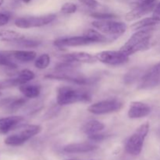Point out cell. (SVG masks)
Instances as JSON below:
<instances>
[{
	"instance_id": "6da1fadb",
	"label": "cell",
	"mask_w": 160,
	"mask_h": 160,
	"mask_svg": "<svg viewBox=\"0 0 160 160\" xmlns=\"http://www.w3.org/2000/svg\"><path fill=\"white\" fill-rule=\"evenodd\" d=\"M155 27L144 28L136 31L131 38L122 45L120 51L128 56H131L138 52L146 51L154 45Z\"/></svg>"
},
{
	"instance_id": "7a4b0ae2",
	"label": "cell",
	"mask_w": 160,
	"mask_h": 160,
	"mask_svg": "<svg viewBox=\"0 0 160 160\" xmlns=\"http://www.w3.org/2000/svg\"><path fill=\"white\" fill-rule=\"evenodd\" d=\"M92 95L83 88L62 85L57 88L56 102L59 106H67L78 102H90Z\"/></svg>"
},
{
	"instance_id": "3957f363",
	"label": "cell",
	"mask_w": 160,
	"mask_h": 160,
	"mask_svg": "<svg viewBox=\"0 0 160 160\" xmlns=\"http://www.w3.org/2000/svg\"><path fill=\"white\" fill-rule=\"evenodd\" d=\"M149 123H143L137 128L134 134L128 139L125 145V151L131 156H138L142 152L144 142L149 131Z\"/></svg>"
},
{
	"instance_id": "277c9868",
	"label": "cell",
	"mask_w": 160,
	"mask_h": 160,
	"mask_svg": "<svg viewBox=\"0 0 160 160\" xmlns=\"http://www.w3.org/2000/svg\"><path fill=\"white\" fill-rule=\"evenodd\" d=\"M92 26L96 28L99 32L115 40L127 31L126 23L123 22L114 21L112 20H96L92 23Z\"/></svg>"
},
{
	"instance_id": "5b68a950",
	"label": "cell",
	"mask_w": 160,
	"mask_h": 160,
	"mask_svg": "<svg viewBox=\"0 0 160 160\" xmlns=\"http://www.w3.org/2000/svg\"><path fill=\"white\" fill-rule=\"evenodd\" d=\"M22 130L18 133L8 136L4 140V143L9 146H20L25 142L37 135L42 131V127L39 125H21Z\"/></svg>"
},
{
	"instance_id": "8992f818",
	"label": "cell",
	"mask_w": 160,
	"mask_h": 160,
	"mask_svg": "<svg viewBox=\"0 0 160 160\" xmlns=\"http://www.w3.org/2000/svg\"><path fill=\"white\" fill-rule=\"evenodd\" d=\"M56 15L54 13L47 14L38 17H25L16 19L15 26L21 29H28L32 28H40L45 26L54 21Z\"/></svg>"
},
{
	"instance_id": "52a82bcc",
	"label": "cell",
	"mask_w": 160,
	"mask_h": 160,
	"mask_svg": "<svg viewBox=\"0 0 160 160\" xmlns=\"http://www.w3.org/2000/svg\"><path fill=\"white\" fill-rule=\"evenodd\" d=\"M45 78L52 80H60L67 81L78 85H85L88 84L89 80H88L84 75L75 71V69H68V70H56L53 73H48L45 75Z\"/></svg>"
},
{
	"instance_id": "ba28073f",
	"label": "cell",
	"mask_w": 160,
	"mask_h": 160,
	"mask_svg": "<svg viewBox=\"0 0 160 160\" xmlns=\"http://www.w3.org/2000/svg\"><path fill=\"white\" fill-rule=\"evenodd\" d=\"M123 107V103L118 99L111 98L93 103L88 106V111L95 115H102L117 112Z\"/></svg>"
},
{
	"instance_id": "9c48e42d",
	"label": "cell",
	"mask_w": 160,
	"mask_h": 160,
	"mask_svg": "<svg viewBox=\"0 0 160 160\" xmlns=\"http://www.w3.org/2000/svg\"><path fill=\"white\" fill-rule=\"evenodd\" d=\"M98 61L110 66H119L127 63L129 61V56L124 54L120 50H106L102 51L95 55Z\"/></svg>"
},
{
	"instance_id": "30bf717a",
	"label": "cell",
	"mask_w": 160,
	"mask_h": 160,
	"mask_svg": "<svg viewBox=\"0 0 160 160\" xmlns=\"http://www.w3.org/2000/svg\"><path fill=\"white\" fill-rule=\"evenodd\" d=\"M160 86V62L144 73L141 78L138 88L143 90L153 89Z\"/></svg>"
},
{
	"instance_id": "8fae6325",
	"label": "cell",
	"mask_w": 160,
	"mask_h": 160,
	"mask_svg": "<svg viewBox=\"0 0 160 160\" xmlns=\"http://www.w3.org/2000/svg\"><path fill=\"white\" fill-rule=\"evenodd\" d=\"M92 44H95V42L86 34H84V35L81 36H73V37L58 38L54 42L55 46L59 48H63L65 47L85 46V45H89Z\"/></svg>"
},
{
	"instance_id": "7c38bea8",
	"label": "cell",
	"mask_w": 160,
	"mask_h": 160,
	"mask_svg": "<svg viewBox=\"0 0 160 160\" xmlns=\"http://www.w3.org/2000/svg\"><path fill=\"white\" fill-rule=\"evenodd\" d=\"M24 121V118L20 116H11L0 119V134H6L12 130L17 129Z\"/></svg>"
},
{
	"instance_id": "4fadbf2b",
	"label": "cell",
	"mask_w": 160,
	"mask_h": 160,
	"mask_svg": "<svg viewBox=\"0 0 160 160\" xmlns=\"http://www.w3.org/2000/svg\"><path fill=\"white\" fill-rule=\"evenodd\" d=\"M151 112V107L142 102H132L130 104L128 116L131 119H141L148 116Z\"/></svg>"
},
{
	"instance_id": "5bb4252c",
	"label": "cell",
	"mask_w": 160,
	"mask_h": 160,
	"mask_svg": "<svg viewBox=\"0 0 160 160\" xmlns=\"http://www.w3.org/2000/svg\"><path fill=\"white\" fill-rule=\"evenodd\" d=\"M64 62H84V63H94L97 60L95 56L84 52H74L61 56Z\"/></svg>"
},
{
	"instance_id": "9a60e30c",
	"label": "cell",
	"mask_w": 160,
	"mask_h": 160,
	"mask_svg": "<svg viewBox=\"0 0 160 160\" xmlns=\"http://www.w3.org/2000/svg\"><path fill=\"white\" fill-rule=\"evenodd\" d=\"M156 5H143L139 4L137 2V5L134 6L133 9H131L130 12L125 15V20L127 21H132V20H136L142 17L143 16L146 15V14L149 13L150 12L153 11L155 6Z\"/></svg>"
},
{
	"instance_id": "2e32d148",
	"label": "cell",
	"mask_w": 160,
	"mask_h": 160,
	"mask_svg": "<svg viewBox=\"0 0 160 160\" xmlns=\"http://www.w3.org/2000/svg\"><path fill=\"white\" fill-rule=\"evenodd\" d=\"M98 147L92 143L81 142V143H73L63 147L62 150L67 153H86L93 152L98 149Z\"/></svg>"
},
{
	"instance_id": "e0dca14e",
	"label": "cell",
	"mask_w": 160,
	"mask_h": 160,
	"mask_svg": "<svg viewBox=\"0 0 160 160\" xmlns=\"http://www.w3.org/2000/svg\"><path fill=\"white\" fill-rule=\"evenodd\" d=\"M10 53L13 59L21 62H30L37 56L36 52L33 50H14L10 51Z\"/></svg>"
},
{
	"instance_id": "ac0fdd59",
	"label": "cell",
	"mask_w": 160,
	"mask_h": 160,
	"mask_svg": "<svg viewBox=\"0 0 160 160\" xmlns=\"http://www.w3.org/2000/svg\"><path fill=\"white\" fill-rule=\"evenodd\" d=\"M21 33L12 30H0V42H18L24 39Z\"/></svg>"
},
{
	"instance_id": "d6986e66",
	"label": "cell",
	"mask_w": 160,
	"mask_h": 160,
	"mask_svg": "<svg viewBox=\"0 0 160 160\" xmlns=\"http://www.w3.org/2000/svg\"><path fill=\"white\" fill-rule=\"evenodd\" d=\"M19 90L28 98H35L41 94V87L36 84H21L19 86Z\"/></svg>"
},
{
	"instance_id": "ffe728a7",
	"label": "cell",
	"mask_w": 160,
	"mask_h": 160,
	"mask_svg": "<svg viewBox=\"0 0 160 160\" xmlns=\"http://www.w3.org/2000/svg\"><path fill=\"white\" fill-rule=\"evenodd\" d=\"M105 128L104 123L96 120H92L85 123L83 128V132L88 135L97 134Z\"/></svg>"
},
{
	"instance_id": "44dd1931",
	"label": "cell",
	"mask_w": 160,
	"mask_h": 160,
	"mask_svg": "<svg viewBox=\"0 0 160 160\" xmlns=\"http://www.w3.org/2000/svg\"><path fill=\"white\" fill-rule=\"evenodd\" d=\"M160 21L152 17H146L139 21L135 22L134 23L131 25V28L134 31H138V30L144 29V28H151V27H156V25L159 24Z\"/></svg>"
},
{
	"instance_id": "7402d4cb",
	"label": "cell",
	"mask_w": 160,
	"mask_h": 160,
	"mask_svg": "<svg viewBox=\"0 0 160 160\" xmlns=\"http://www.w3.org/2000/svg\"><path fill=\"white\" fill-rule=\"evenodd\" d=\"M13 58L11 55L10 51H0V66L9 69H16L17 65L13 62Z\"/></svg>"
},
{
	"instance_id": "603a6c76",
	"label": "cell",
	"mask_w": 160,
	"mask_h": 160,
	"mask_svg": "<svg viewBox=\"0 0 160 160\" xmlns=\"http://www.w3.org/2000/svg\"><path fill=\"white\" fill-rule=\"evenodd\" d=\"M50 61H51V58H50L49 55L47 53H44L35 59L34 66L36 68L39 69V70H45L49 66Z\"/></svg>"
},
{
	"instance_id": "cb8c5ba5",
	"label": "cell",
	"mask_w": 160,
	"mask_h": 160,
	"mask_svg": "<svg viewBox=\"0 0 160 160\" xmlns=\"http://www.w3.org/2000/svg\"><path fill=\"white\" fill-rule=\"evenodd\" d=\"M34 78H35V74H34V72L28 70V69H24V70H21L17 75V79L20 82V85L27 84L29 81H32Z\"/></svg>"
},
{
	"instance_id": "d4e9b609",
	"label": "cell",
	"mask_w": 160,
	"mask_h": 160,
	"mask_svg": "<svg viewBox=\"0 0 160 160\" xmlns=\"http://www.w3.org/2000/svg\"><path fill=\"white\" fill-rule=\"evenodd\" d=\"M28 98L24 97V98H16V99H12L9 105L7 106L8 109L10 110L11 112H16L17 110L20 109L22 106H24L28 102Z\"/></svg>"
},
{
	"instance_id": "484cf974",
	"label": "cell",
	"mask_w": 160,
	"mask_h": 160,
	"mask_svg": "<svg viewBox=\"0 0 160 160\" xmlns=\"http://www.w3.org/2000/svg\"><path fill=\"white\" fill-rule=\"evenodd\" d=\"M92 18H95L96 20H112V19L117 18V16L114 13L111 12H92L90 14Z\"/></svg>"
},
{
	"instance_id": "4316f807",
	"label": "cell",
	"mask_w": 160,
	"mask_h": 160,
	"mask_svg": "<svg viewBox=\"0 0 160 160\" xmlns=\"http://www.w3.org/2000/svg\"><path fill=\"white\" fill-rule=\"evenodd\" d=\"M20 82L17 78H12V79H7L3 80V81H0V90L5 88H8L15 87V86H20Z\"/></svg>"
},
{
	"instance_id": "83f0119b",
	"label": "cell",
	"mask_w": 160,
	"mask_h": 160,
	"mask_svg": "<svg viewBox=\"0 0 160 160\" xmlns=\"http://www.w3.org/2000/svg\"><path fill=\"white\" fill-rule=\"evenodd\" d=\"M78 9V6L73 2H66L61 6V12L64 14H72L76 12Z\"/></svg>"
},
{
	"instance_id": "f1b7e54d",
	"label": "cell",
	"mask_w": 160,
	"mask_h": 160,
	"mask_svg": "<svg viewBox=\"0 0 160 160\" xmlns=\"http://www.w3.org/2000/svg\"><path fill=\"white\" fill-rule=\"evenodd\" d=\"M22 46H24L26 48H34V47L38 46L41 44V42H36V41H30V40H26V39H23V40L18 42Z\"/></svg>"
},
{
	"instance_id": "f546056e",
	"label": "cell",
	"mask_w": 160,
	"mask_h": 160,
	"mask_svg": "<svg viewBox=\"0 0 160 160\" xmlns=\"http://www.w3.org/2000/svg\"><path fill=\"white\" fill-rule=\"evenodd\" d=\"M79 2L91 9H95L99 5L96 0H79Z\"/></svg>"
},
{
	"instance_id": "4dcf8cb0",
	"label": "cell",
	"mask_w": 160,
	"mask_h": 160,
	"mask_svg": "<svg viewBox=\"0 0 160 160\" xmlns=\"http://www.w3.org/2000/svg\"><path fill=\"white\" fill-rule=\"evenodd\" d=\"M10 20V16L6 12H0V27H3L7 24Z\"/></svg>"
},
{
	"instance_id": "1f68e13d",
	"label": "cell",
	"mask_w": 160,
	"mask_h": 160,
	"mask_svg": "<svg viewBox=\"0 0 160 160\" xmlns=\"http://www.w3.org/2000/svg\"><path fill=\"white\" fill-rule=\"evenodd\" d=\"M106 135L102 134H99V133H97V134H92V135H88V138L91 141H93V142H102V141L105 140L106 138Z\"/></svg>"
},
{
	"instance_id": "d6a6232c",
	"label": "cell",
	"mask_w": 160,
	"mask_h": 160,
	"mask_svg": "<svg viewBox=\"0 0 160 160\" xmlns=\"http://www.w3.org/2000/svg\"><path fill=\"white\" fill-rule=\"evenodd\" d=\"M152 17L160 21V2L156 4L152 11Z\"/></svg>"
},
{
	"instance_id": "836d02e7",
	"label": "cell",
	"mask_w": 160,
	"mask_h": 160,
	"mask_svg": "<svg viewBox=\"0 0 160 160\" xmlns=\"http://www.w3.org/2000/svg\"><path fill=\"white\" fill-rule=\"evenodd\" d=\"M138 3L143 5H154L156 4V0H138Z\"/></svg>"
},
{
	"instance_id": "e575fe53",
	"label": "cell",
	"mask_w": 160,
	"mask_h": 160,
	"mask_svg": "<svg viewBox=\"0 0 160 160\" xmlns=\"http://www.w3.org/2000/svg\"><path fill=\"white\" fill-rule=\"evenodd\" d=\"M31 1V0H22V2H24V3H29Z\"/></svg>"
},
{
	"instance_id": "d590c367",
	"label": "cell",
	"mask_w": 160,
	"mask_h": 160,
	"mask_svg": "<svg viewBox=\"0 0 160 160\" xmlns=\"http://www.w3.org/2000/svg\"><path fill=\"white\" fill-rule=\"evenodd\" d=\"M3 2H4V0H0V6L3 4Z\"/></svg>"
},
{
	"instance_id": "8d00e7d4",
	"label": "cell",
	"mask_w": 160,
	"mask_h": 160,
	"mask_svg": "<svg viewBox=\"0 0 160 160\" xmlns=\"http://www.w3.org/2000/svg\"><path fill=\"white\" fill-rule=\"evenodd\" d=\"M2 95V92H0V96H1Z\"/></svg>"
},
{
	"instance_id": "74e56055",
	"label": "cell",
	"mask_w": 160,
	"mask_h": 160,
	"mask_svg": "<svg viewBox=\"0 0 160 160\" xmlns=\"http://www.w3.org/2000/svg\"><path fill=\"white\" fill-rule=\"evenodd\" d=\"M68 160H75V159H68Z\"/></svg>"
}]
</instances>
